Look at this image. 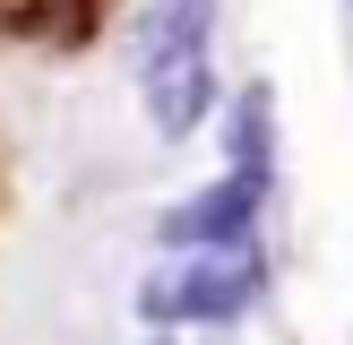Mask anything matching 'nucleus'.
Segmentation results:
<instances>
[{
  "label": "nucleus",
  "instance_id": "nucleus-1",
  "mask_svg": "<svg viewBox=\"0 0 353 345\" xmlns=\"http://www.w3.org/2000/svg\"><path fill=\"white\" fill-rule=\"evenodd\" d=\"M259 293H268L259 241H241V250H190V259H172V268H155L138 285V319L155 337H172V328H233V319H250Z\"/></svg>",
  "mask_w": 353,
  "mask_h": 345
},
{
  "label": "nucleus",
  "instance_id": "nucleus-3",
  "mask_svg": "<svg viewBox=\"0 0 353 345\" xmlns=\"http://www.w3.org/2000/svg\"><path fill=\"white\" fill-rule=\"evenodd\" d=\"M138 86H147V121H155V138H190V130L224 103V86H216V69H207V52H199V61L138 69Z\"/></svg>",
  "mask_w": 353,
  "mask_h": 345
},
{
  "label": "nucleus",
  "instance_id": "nucleus-7",
  "mask_svg": "<svg viewBox=\"0 0 353 345\" xmlns=\"http://www.w3.org/2000/svg\"><path fill=\"white\" fill-rule=\"evenodd\" d=\"M147 345H181V337H147Z\"/></svg>",
  "mask_w": 353,
  "mask_h": 345
},
{
  "label": "nucleus",
  "instance_id": "nucleus-6",
  "mask_svg": "<svg viewBox=\"0 0 353 345\" xmlns=\"http://www.w3.org/2000/svg\"><path fill=\"white\" fill-rule=\"evenodd\" d=\"M224 155H233V172H276V95L268 86H241L224 103Z\"/></svg>",
  "mask_w": 353,
  "mask_h": 345
},
{
  "label": "nucleus",
  "instance_id": "nucleus-4",
  "mask_svg": "<svg viewBox=\"0 0 353 345\" xmlns=\"http://www.w3.org/2000/svg\"><path fill=\"white\" fill-rule=\"evenodd\" d=\"M207 34H216V0H147L130 26V61L164 69V61H199Z\"/></svg>",
  "mask_w": 353,
  "mask_h": 345
},
{
  "label": "nucleus",
  "instance_id": "nucleus-2",
  "mask_svg": "<svg viewBox=\"0 0 353 345\" xmlns=\"http://www.w3.org/2000/svg\"><path fill=\"white\" fill-rule=\"evenodd\" d=\"M268 190H276V172H224V181L172 199L164 216H155V241H164L172 259H190V250H241V241L259 233Z\"/></svg>",
  "mask_w": 353,
  "mask_h": 345
},
{
  "label": "nucleus",
  "instance_id": "nucleus-5",
  "mask_svg": "<svg viewBox=\"0 0 353 345\" xmlns=\"http://www.w3.org/2000/svg\"><path fill=\"white\" fill-rule=\"evenodd\" d=\"M103 9L112 0H0V34H34L52 52H78V43H95Z\"/></svg>",
  "mask_w": 353,
  "mask_h": 345
}]
</instances>
